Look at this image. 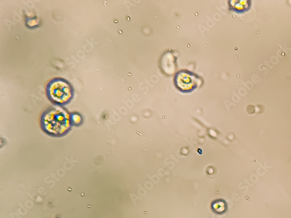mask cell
<instances>
[{
  "label": "cell",
  "instance_id": "6da1fadb",
  "mask_svg": "<svg viewBox=\"0 0 291 218\" xmlns=\"http://www.w3.org/2000/svg\"><path fill=\"white\" fill-rule=\"evenodd\" d=\"M40 123L43 132L52 137H63L72 130L69 113L60 106H50L42 113Z\"/></svg>",
  "mask_w": 291,
  "mask_h": 218
},
{
  "label": "cell",
  "instance_id": "7a4b0ae2",
  "mask_svg": "<svg viewBox=\"0 0 291 218\" xmlns=\"http://www.w3.org/2000/svg\"><path fill=\"white\" fill-rule=\"evenodd\" d=\"M75 89L67 80L55 78L50 80L46 86V95L55 106L64 107L74 99Z\"/></svg>",
  "mask_w": 291,
  "mask_h": 218
},
{
  "label": "cell",
  "instance_id": "3957f363",
  "mask_svg": "<svg viewBox=\"0 0 291 218\" xmlns=\"http://www.w3.org/2000/svg\"><path fill=\"white\" fill-rule=\"evenodd\" d=\"M174 85L183 93H190L204 84V79L199 75L188 69L178 71L175 75Z\"/></svg>",
  "mask_w": 291,
  "mask_h": 218
},
{
  "label": "cell",
  "instance_id": "277c9868",
  "mask_svg": "<svg viewBox=\"0 0 291 218\" xmlns=\"http://www.w3.org/2000/svg\"><path fill=\"white\" fill-rule=\"evenodd\" d=\"M176 57L174 55L173 52L171 51H167L162 56L160 61V66L162 72L167 75H173L176 68Z\"/></svg>",
  "mask_w": 291,
  "mask_h": 218
},
{
  "label": "cell",
  "instance_id": "5b68a950",
  "mask_svg": "<svg viewBox=\"0 0 291 218\" xmlns=\"http://www.w3.org/2000/svg\"><path fill=\"white\" fill-rule=\"evenodd\" d=\"M250 2L249 1H229L230 10L238 13H242L248 11L250 8Z\"/></svg>",
  "mask_w": 291,
  "mask_h": 218
},
{
  "label": "cell",
  "instance_id": "8992f818",
  "mask_svg": "<svg viewBox=\"0 0 291 218\" xmlns=\"http://www.w3.org/2000/svg\"><path fill=\"white\" fill-rule=\"evenodd\" d=\"M69 118L70 124L72 126H80L84 121L82 114L77 112L69 113Z\"/></svg>",
  "mask_w": 291,
  "mask_h": 218
}]
</instances>
